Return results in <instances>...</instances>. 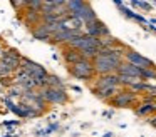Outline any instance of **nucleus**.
<instances>
[{"instance_id": "18", "label": "nucleus", "mask_w": 156, "mask_h": 137, "mask_svg": "<svg viewBox=\"0 0 156 137\" xmlns=\"http://www.w3.org/2000/svg\"><path fill=\"white\" fill-rule=\"evenodd\" d=\"M91 90H92V94H94L98 99H101V100H111L112 97L118 94V90L119 89H116V87H112V89H92L91 87Z\"/></svg>"}, {"instance_id": "13", "label": "nucleus", "mask_w": 156, "mask_h": 137, "mask_svg": "<svg viewBox=\"0 0 156 137\" xmlns=\"http://www.w3.org/2000/svg\"><path fill=\"white\" fill-rule=\"evenodd\" d=\"M72 17H76L77 20H81L82 23H89V22H92V20L98 19V15H96V12H94V9H92V5H91V3H87V2H86L84 5H82L81 9H79Z\"/></svg>"}, {"instance_id": "25", "label": "nucleus", "mask_w": 156, "mask_h": 137, "mask_svg": "<svg viewBox=\"0 0 156 137\" xmlns=\"http://www.w3.org/2000/svg\"><path fill=\"white\" fill-rule=\"evenodd\" d=\"M55 130H59V124H51V125H49L44 132H45V135H51V134L55 132Z\"/></svg>"}, {"instance_id": "19", "label": "nucleus", "mask_w": 156, "mask_h": 137, "mask_svg": "<svg viewBox=\"0 0 156 137\" xmlns=\"http://www.w3.org/2000/svg\"><path fill=\"white\" fill-rule=\"evenodd\" d=\"M4 102H5V105H7V109L10 110V112H14L17 117H22V119H25V112H24V109L20 107V104H15L14 100L9 99V97H5Z\"/></svg>"}, {"instance_id": "8", "label": "nucleus", "mask_w": 156, "mask_h": 137, "mask_svg": "<svg viewBox=\"0 0 156 137\" xmlns=\"http://www.w3.org/2000/svg\"><path fill=\"white\" fill-rule=\"evenodd\" d=\"M138 102V94H134L129 89H121L118 90L114 97L109 100L112 107H118V109H128V107H134V104Z\"/></svg>"}, {"instance_id": "3", "label": "nucleus", "mask_w": 156, "mask_h": 137, "mask_svg": "<svg viewBox=\"0 0 156 137\" xmlns=\"http://www.w3.org/2000/svg\"><path fill=\"white\" fill-rule=\"evenodd\" d=\"M22 65V55L15 49H7L0 55V77H9L15 74Z\"/></svg>"}, {"instance_id": "5", "label": "nucleus", "mask_w": 156, "mask_h": 137, "mask_svg": "<svg viewBox=\"0 0 156 137\" xmlns=\"http://www.w3.org/2000/svg\"><path fill=\"white\" fill-rule=\"evenodd\" d=\"M67 72L72 79L84 80V82H91L96 77L94 67H92V60H87V59H82L81 62L74 63V65H69Z\"/></svg>"}, {"instance_id": "14", "label": "nucleus", "mask_w": 156, "mask_h": 137, "mask_svg": "<svg viewBox=\"0 0 156 137\" xmlns=\"http://www.w3.org/2000/svg\"><path fill=\"white\" fill-rule=\"evenodd\" d=\"M118 75H126V77H131V79L136 80H141V69L131 65L128 62H122L118 69Z\"/></svg>"}, {"instance_id": "20", "label": "nucleus", "mask_w": 156, "mask_h": 137, "mask_svg": "<svg viewBox=\"0 0 156 137\" xmlns=\"http://www.w3.org/2000/svg\"><path fill=\"white\" fill-rule=\"evenodd\" d=\"M45 87H52V89H66L64 82H62L57 75H52V74H49L47 79H45Z\"/></svg>"}, {"instance_id": "11", "label": "nucleus", "mask_w": 156, "mask_h": 137, "mask_svg": "<svg viewBox=\"0 0 156 137\" xmlns=\"http://www.w3.org/2000/svg\"><path fill=\"white\" fill-rule=\"evenodd\" d=\"M20 99H22V104L39 110L41 114H44L45 110H47V104H45V100L41 97V94H39L37 90H25Z\"/></svg>"}, {"instance_id": "31", "label": "nucleus", "mask_w": 156, "mask_h": 137, "mask_svg": "<svg viewBox=\"0 0 156 137\" xmlns=\"http://www.w3.org/2000/svg\"><path fill=\"white\" fill-rule=\"evenodd\" d=\"M2 52H4V49H2V43H0V55H2Z\"/></svg>"}, {"instance_id": "6", "label": "nucleus", "mask_w": 156, "mask_h": 137, "mask_svg": "<svg viewBox=\"0 0 156 137\" xmlns=\"http://www.w3.org/2000/svg\"><path fill=\"white\" fill-rule=\"evenodd\" d=\"M82 30H76V29H69V27L62 25L61 22H59V29L57 32L52 33L51 37V43H54V45H69V43L72 42L74 39H77V37L82 35Z\"/></svg>"}, {"instance_id": "16", "label": "nucleus", "mask_w": 156, "mask_h": 137, "mask_svg": "<svg viewBox=\"0 0 156 137\" xmlns=\"http://www.w3.org/2000/svg\"><path fill=\"white\" fill-rule=\"evenodd\" d=\"M136 114L141 117H151L153 114H156V104L154 100H144L136 107Z\"/></svg>"}, {"instance_id": "23", "label": "nucleus", "mask_w": 156, "mask_h": 137, "mask_svg": "<svg viewBox=\"0 0 156 137\" xmlns=\"http://www.w3.org/2000/svg\"><path fill=\"white\" fill-rule=\"evenodd\" d=\"M119 10H121V13L126 17V19H131V20H134V17H136V12H133L131 9H128L126 5H121V7H119Z\"/></svg>"}, {"instance_id": "29", "label": "nucleus", "mask_w": 156, "mask_h": 137, "mask_svg": "<svg viewBox=\"0 0 156 137\" xmlns=\"http://www.w3.org/2000/svg\"><path fill=\"white\" fill-rule=\"evenodd\" d=\"M71 89L74 90V92H77V94H79V92H82V90H81V87H77V85H72Z\"/></svg>"}, {"instance_id": "26", "label": "nucleus", "mask_w": 156, "mask_h": 137, "mask_svg": "<svg viewBox=\"0 0 156 137\" xmlns=\"http://www.w3.org/2000/svg\"><path fill=\"white\" fill-rule=\"evenodd\" d=\"M12 7H15L20 12V9H27V0H24V2H12Z\"/></svg>"}, {"instance_id": "2", "label": "nucleus", "mask_w": 156, "mask_h": 137, "mask_svg": "<svg viewBox=\"0 0 156 137\" xmlns=\"http://www.w3.org/2000/svg\"><path fill=\"white\" fill-rule=\"evenodd\" d=\"M67 47L76 49L82 57H84V59L92 60L99 53V50H101V40L94 39V37H89V35H86V33H82L81 37H77V39L72 40Z\"/></svg>"}, {"instance_id": "9", "label": "nucleus", "mask_w": 156, "mask_h": 137, "mask_svg": "<svg viewBox=\"0 0 156 137\" xmlns=\"http://www.w3.org/2000/svg\"><path fill=\"white\" fill-rule=\"evenodd\" d=\"M124 62L131 63V65L138 67V69H153L154 65V62H153L151 59H148V57L141 55L139 52H136V50L133 49H126L124 50Z\"/></svg>"}, {"instance_id": "7", "label": "nucleus", "mask_w": 156, "mask_h": 137, "mask_svg": "<svg viewBox=\"0 0 156 137\" xmlns=\"http://www.w3.org/2000/svg\"><path fill=\"white\" fill-rule=\"evenodd\" d=\"M41 97L45 100V104H55V105H62V104L69 102V94L66 89H52V87H42L39 89Z\"/></svg>"}, {"instance_id": "17", "label": "nucleus", "mask_w": 156, "mask_h": 137, "mask_svg": "<svg viewBox=\"0 0 156 137\" xmlns=\"http://www.w3.org/2000/svg\"><path fill=\"white\" fill-rule=\"evenodd\" d=\"M24 20H25V25L29 27V29H35L37 25H41V12H34V10H29L25 12L24 15Z\"/></svg>"}, {"instance_id": "24", "label": "nucleus", "mask_w": 156, "mask_h": 137, "mask_svg": "<svg viewBox=\"0 0 156 137\" xmlns=\"http://www.w3.org/2000/svg\"><path fill=\"white\" fill-rule=\"evenodd\" d=\"M131 7H139V9H143V10H146V12H149L153 5H151L149 2H138V0H134V2H131Z\"/></svg>"}, {"instance_id": "28", "label": "nucleus", "mask_w": 156, "mask_h": 137, "mask_svg": "<svg viewBox=\"0 0 156 137\" xmlns=\"http://www.w3.org/2000/svg\"><path fill=\"white\" fill-rule=\"evenodd\" d=\"M148 124H149V125H153V127H156V114H154V115H151V117L148 119Z\"/></svg>"}, {"instance_id": "12", "label": "nucleus", "mask_w": 156, "mask_h": 137, "mask_svg": "<svg viewBox=\"0 0 156 137\" xmlns=\"http://www.w3.org/2000/svg\"><path fill=\"white\" fill-rule=\"evenodd\" d=\"M92 89H119V79L118 74H109V75H96L94 77V85Z\"/></svg>"}, {"instance_id": "15", "label": "nucleus", "mask_w": 156, "mask_h": 137, "mask_svg": "<svg viewBox=\"0 0 156 137\" xmlns=\"http://www.w3.org/2000/svg\"><path fill=\"white\" fill-rule=\"evenodd\" d=\"M62 59H64V62L67 63V67H69V65H74V63L81 62L84 57H82L76 49H72V47H67V45H66L64 50H62Z\"/></svg>"}, {"instance_id": "27", "label": "nucleus", "mask_w": 156, "mask_h": 137, "mask_svg": "<svg viewBox=\"0 0 156 137\" xmlns=\"http://www.w3.org/2000/svg\"><path fill=\"white\" fill-rule=\"evenodd\" d=\"M4 125L5 127H17L19 120H4Z\"/></svg>"}, {"instance_id": "1", "label": "nucleus", "mask_w": 156, "mask_h": 137, "mask_svg": "<svg viewBox=\"0 0 156 137\" xmlns=\"http://www.w3.org/2000/svg\"><path fill=\"white\" fill-rule=\"evenodd\" d=\"M124 50L126 47L118 49H101L99 53L92 59L96 75H109V74H118V69L124 62Z\"/></svg>"}, {"instance_id": "4", "label": "nucleus", "mask_w": 156, "mask_h": 137, "mask_svg": "<svg viewBox=\"0 0 156 137\" xmlns=\"http://www.w3.org/2000/svg\"><path fill=\"white\" fill-rule=\"evenodd\" d=\"M20 69L30 75V79L34 80V84H35V87H37V89L45 87V79H47L49 72L45 70L44 65L34 62V60H30V59H24V57H22V65H20Z\"/></svg>"}, {"instance_id": "22", "label": "nucleus", "mask_w": 156, "mask_h": 137, "mask_svg": "<svg viewBox=\"0 0 156 137\" xmlns=\"http://www.w3.org/2000/svg\"><path fill=\"white\" fill-rule=\"evenodd\" d=\"M42 5H44V2H41V0H27V9L34 10V12H41Z\"/></svg>"}, {"instance_id": "21", "label": "nucleus", "mask_w": 156, "mask_h": 137, "mask_svg": "<svg viewBox=\"0 0 156 137\" xmlns=\"http://www.w3.org/2000/svg\"><path fill=\"white\" fill-rule=\"evenodd\" d=\"M141 80H144V82L156 80V67H153V69H143L141 70Z\"/></svg>"}, {"instance_id": "30", "label": "nucleus", "mask_w": 156, "mask_h": 137, "mask_svg": "<svg viewBox=\"0 0 156 137\" xmlns=\"http://www.w3.org/2000/svg\"><path fill=\"white\" fill-rule=\"evenodd\" d=\"M102 137H112V132H106V134H104V135H102Z\"/></svg>"}, {"instance_id": "10", "label": "nucleus", "mask_w": 156, "mask_h": 137, "mask_svg": "<svg viewBox=\"0 0 156 137\" xmlns=\"http://www.w3.org/2000/svg\"><path fill=\"white\" fill-rule=\"evenodd\" d=\"M82 32H84L86 35H89V37H94V39H104V37L111 35L108 25H106L102 20H99V19L92 20V22H89V23H84Z\"/></svg>"}]
</instances>
